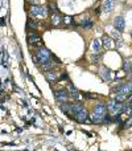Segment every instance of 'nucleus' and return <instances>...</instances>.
Instances as JSON below:
<instances>
[{
	"instance_id": "nucleus-4",
	"label": "nucleus",
	"mask_w": 132,
	"mask_h": 151,
	"mask_svg": "<svg viewBox=\"0 0 132 151\" xmlns=\"http://www.w3.org/2000/svg\"><path fill=\"white\" fill-rule=\"evenodd\" d=\"M107 110H110V113H111L112 115L120 114V113L123 111V105L120 104V102H118L116 99H111V101H108Z\"/></svg>"
},
{
	"instance_id": "nucleus-16",
	"label": "nucleus",
	"mask_w": 132,
	"mask_h": 151,
	"mask_svg": "<svg viewBox=\"0 0 132 151\" xmlns=\"http://www.w3.org/2000/svg\"><path fill=\"white\" fill-rule=\"evenodd\" d=\"M112 42H114V41H112V40L110 39L108 36H106V35H104V36L102 37V45H103L104 48H111L112 45H114Z\"/></svg>"
},
{
	"instance_id": "nucleus-21",
	"label": "nucleus",
	"mask_w": 132,
	"mask_h": 151,
	"mask_svg": "<svg viewBox=\"0 0 132 151\" xmlns=\"http://www.w3.org/2000/svg\"><path fill=\"white\" fill-rule=\"evenodd\" d=\"M101 48H102V41H101V40H98V39H95L93 41V49L95 50V52H99V50H101Z\"/></svg>"
},
{
	"instance_id": "nucleus-18",
	"label": "nucleus",
	"mask_w": 132,
	"mask_h": 151,
	"mask_svg": "<svg viewBox=\"0 0 132 151\" xmlns=\"http://www.w3.org/2000/svg\"><path fill=\"white\" fill-rule=\"evenodd\" d=\"M37 27H39V24H37L34 20H32L31 17L26 20V29H28V31H31V29L34 31V29H37Z\"/></svg>"
},
{
	"instance_id": "nucleus-3",
	"label": "nucleus",
	"mask_w": 132,
	"mask_h": 151,
	"mask_svg": "<svg viewBox=\"0 0 132 151\" xmlns=\"http://www.w3.org/2000/svg\"><path fill=\"white\" fill-rule=\"evenodd\" d=\"M26 41L29 45H37V47H42V39L39 33L34 31H29L26 35Z\"/></svg>"
},
{
	"instance_id": "nucleus-8",
	"label": "nucleus",
	"mask_w": 132,
	"mask_h": 151,
	"mask_svg": "<svg viewBox=\"0 0 132 151\" xmlns=\"http://www.w3.org/2000/svg\"><path fill=\"white\" fill-rule=\"evenodd\" d=\"M87 117H88V115H87V111H86V109H82L81 111L75 113L73 118H75V121H77V122L83 123V122H86V121H87Z\"/></svg>"
},
{
	"instance_id": "nucleus-5",
	"label": "nucleus",
	"mask_w": 132,
	"mask_h": 151,
	"mask_svg": "<svg viewBox=\"0 0 132 151\" xmlns=\"http://www.w3.org/2000/svg\"><path fill=\"white\" fill-rule=\"evenodd\" d=\"M116 94H123V96H126V97H128L130 94H132V82L120 85L119 88L116 89Z\"/></svg>"
},
{
	"instance_id": "nucleus-7",
	"label": "nucleus",
	"mask_w": 132,
	"mask_h": 151,
	"mask_svg": "<svg viewBox=\"0 0 132 151\" xmlns=\"http://www.w3.org/2000/svg\"><path fill=\"white\" fill-rule=\"evenodd\" d=\"M54 94H56V99H57L58 102H66L67 99H69V93H67L66 90H64V89L57 90Z\"/></svg>"
},
{
	"instance_id": "nucleus-19",
	"label": "nucleus",
	"mask_w": 132,
	"mask_h": 151,
	"mask_svg": "<svg viewBox=\"0 0 132 151\" xmlns=\"http://www.w3.org/2000/svg\"><path fill=\"white\" fill-rule=\"evenodd\" d=\"M48 12H52V13H57L58 12V7H57V3L56 1H50L48 4Z\"/></svg>"
},
{
	"instance_id": "nucleus-15",
	"label": "nucleus",
	"mask_w": 132,
	"mask_h": 151,
	"mask_svg": "<svg viewBox=\"0 0 132 151\" xmlns=\"http://www.w3.org/2000/svg\"><path fill=\"white\" fill-rule=\"evenodd\" d=\"M111 74L112 73L110 72V69H107L106 66H103V68L101 69V76H102V78H103L104 81H110V80H111V77H112Z\"/></svg>"
},
{
	"instance_id": "nucleus-17",
	"label": "nucleus",
	"mask_w": 132,
	"mask_h": 151,
	"mask_svg": "<svg viewBox=\"0 0 132 151\" xmlns=\"http://www.w3.org/2000/svg\"><path fill=\"white\" fill-rule=\"evenodd\" d=\"M79 25L85 29H90V28H93L94 21L90 20V19H87V20H82V21H79Z\"/></svg>"
},
{
	"instance_id": "nucleus-11",
	"label": "nucleus",
	"mask_w": 132,
	"mask_h": 151,
	"mask_svg": "<svg viewBox=\"0 0 132 151\" xmlns=\"http://www.w3.org/2000/svg\"><path fill=\"white\" fill-rule=\"evenodd\" d=\"M50 23H52L53 27H57L60 25L61 23H62V16L60 15V13H52V17H50Z\"/></svg>"
},
{
	"instance_id": "nucleus-1",
	"label": "nucleus",
	"mask_w": 132,
	"mask_h": 151,
	"mask_svg": "<svg viewBox=\"0 0 132 151\" xmlns=\"http://www.w3.org/2000/svg\"><path fill=\"white\" fill-rule=\"evenodd\" d=\"M52 58V53L49 49H46L45 47H39L36 50V56H34V61L37 64H42L45 61L50 60Z\"/></svg>"
},
{
	"instance_id": "nucleus-12",
	"label": "nucleus",
	"mask_w": 132,
	"mask_h": 151,
	"mask_svg": "<svg viewBox=\"0 0 132 151\" xmlns=\"http://www.w3.org/2000/svg\"><path fill=\"white\" fill-rule=\"evenodd\" d=\"M69 98H73V99H79L81 98L79 91H78L73 85H69Z\"/></svg>"
},
{
	"instance_id": "nucleus-2",
	"label": "nucleus",
	"mask_w": 132,
	"mask_h": 151,
	"mask_svg": "<svg viewBox=\"0 0 132 151\" xmlns=\"http://www.w3.org/2000/svg\"><path fill=\"white\" fill-rule=\"evenodd\" d=\"M29 12H31V16L37 19H45L48 16V8L42 7V5H31L29 8Z\"/></svg>"
},
{
	"instance_id": "nucleus-20",
	"label": "nucleus",
	"mask_w": 132,
	"mask_h": 151,
	"mask_svg": "<svg viewBox=\"0 0 132 151\" xmlns=\"http://www.w3.org/2000/svg\"><path fill=\"white\" fill-rule=\"evenodd\" d=\"M62 23L65 24V25H71V24H74V17H71V16H64L62 17Z\"/></svg>"
},
{
	"instance_id": "nucleus-6",
	"label": "nucleus",
	"mask_w": 132,
	"mask_h": 151,
	"mask_svg": "<svg viewBox=\"0 0 132 151\" xmlns=\"http://www.w3.org/2000/svg\"><path fill=\"white\" fill-rule=\"evenodd\" d=\"M114 27H115V29L119 31V32L124 31V27H126L124 17H123V16H118V17H115L114 19Z\"/></svg>"
},
{
	"instance_id": "nucleus-22",
	"label": "nucleus",
	"mask_w": 132,
	"mask_h": 151,
	"mask_svg": "<svg viewBox=\"0 0 132 151\" xmlns=\"http://www.w3.org/2000/svg\"><path fill=\"white\" fill-rule=\"evenodd\" d=\"M123 69H124V72H131V61L130 60H126L124 61V65H123Z\"/></svg>"
},
{
	"instance_id": "nucleus-24",
	"label": "nucleus",
	"mask_w": 132,
	"mask_h": 151,
	"mask_svg": "<svg viewBox=\"0 0 132 151\" xmlns=\"http://www.w3.org/2000/svg\"><path fill=\"white\" fill-rule=\"evenodd\" d=\"M26 1H31V0H26Z\"/></svg>"
},
{
	"instance_id": "nucleus-13",
	"label": "nucleus",
	"mask_w": 132,
	"mask_h": 151,
	"mask_svg": "<svg viewBox=\"0 0 132 151\" xmlns=\"http://www.w3.org/2000/svg\"><path fill=\"white\" fill-rule=\"evenodd\" d=\"M106 113H107L106 105H98V106H95V109H94V114H98V115H101V117H104Z\"/></svg>"
},
{
	"instance_id": "nucleus-9",
	"label": "nucleus",
	"mask_w": 132,
	"mask_h": 151,
	"mask_svg": "<svg viewBox=\"0 0 132 151\" xmlns=\"http://www.w3.org/2000/svg\"><path fill=\"white\" fill-rule=\"evenodd\" d=\"M54 66H56V64L53 63L52 60H48V61H45V63L41 64L40 69H41L42 72H49V70H53V69H54Z\"/></svg>"
},
{
	"instance_id": "nucleus-10",
	"label": "nucleus",
	"mask_w": 132,
	"mask_h": 151,
	"mask_svg": "<svg viewBox=\"0 0 132 151\" xmlns=\"http://www.w3.org/2000/svg\"><path fill=\"white\" fill-rule=\"evenodd\" d=\"M45 77H46V80L49 81V82H57V81L60 80V74H58L57 72H53V70L46 72Z\"/></svg>"
},
{
	"instance_id": "nucleus-23",
	"label": "nucleus",
	"mask_w": 132,
	"mask_h": 151,
	"mask_svg": "<svg viewBox=\"0 0 132 151\" xmlns=\"http://www.w3.org/2000/svg\"><path fill=\"white\" fill-rule=\"evenodd\" d=\"M130 106H131V109H132V101H131V104H130Z\"/></svg>"
},
{
	"instance_id": "nucleus-14",
	"label": "nucleus",
	"mask_w": 132,
	"mask_h": 151,
	"mask_svg": "<svg viewBox=\"0 0 132 151\" xmlns=\"http://www.w3.org/2000/svg\"><path fill=\"white\" fill-rule=\"evenodd\" d=\"M114 5H115L114 0H104L103 1V11L107 13L111 12V11L114 9Z\"/></svg>"
}]
</instances>
